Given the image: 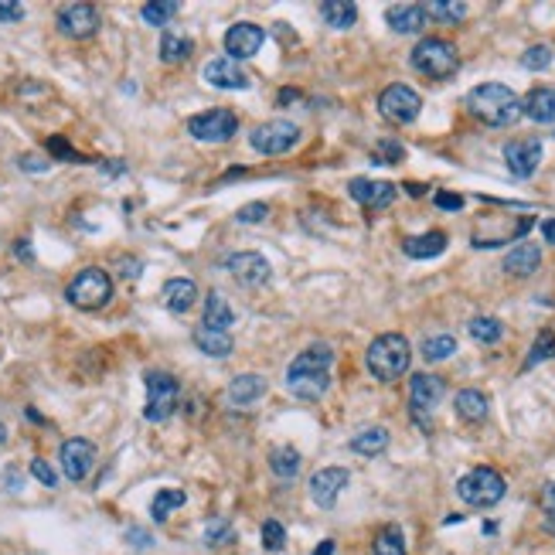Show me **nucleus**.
Returning a JSON list of instances; mask_svg holds the SVG:
<instances>
[{"label":"nucleus","instance_id":"obj_1","mask_svg":"<svg viewBox=\"0 0 555 555\" xmlns=\"http://www.w3.org/2000/svg\"><path fill=\"white\" fill-rule=\"evenodd\" d=\"M331 364H334L331 345H310L290 362L287 388L304 403H317L327 392V385H331Z\"/></svg>","mask_w":555,"mask_h":555},{"label":"nucleus","instance_id":"obj_2","mask_svg":"<svg viewBox=\"0 0 555 555\" xmlns=\"http://www.w3.org/2000/svg\"><path fill=\"white\" fill-rule=\"evenodd\" d=\"M467 110L477 116L484 127L501 130V127H515L521 119V99L515 96V89H508L501 82H484L477 89H470Z\"/></svg>","mask_w":555,"mask_h":555},{"label":"nucleus","instance_id":"obj_3","mask_svg":"<svg viewBox=\"0 0 555 555\" xmlns=\"http://www.w3.org/2000/svg\"><path fill=\"white\" fill-rule=\"evenodd\" d=\"M409 362H412V347L403 334H379L364 351V364L379 382H399L409 371Z\"/></svg>","mask_w":555,"mask_h":555},{"label":"nucleus","instance_id":"obj_4","mask_svg":"<svg viewBox=\"0 0 555 555\" xmlns=\"http://www.w3.org/2000/svg\"><path fill=\"white\" fill-rule=\"evenodd\" d=\"M412 69L422 72L429 78H450L460 69V52L453 41L446 38H422L416 48H412Z\"/></svg>","mask_w":555,"mask_h":555},{"label":"nucleus","instance_id":"obj_5","mask_svg":"<svg viewBox=\"0 0 555 555\" xmlns=\"http://www.w3.org/2000/svg\"><path fill=\"white\" fill-rule=\"evenodd\" d=\"M65 300L78 310H102V306L113 300V280L110 273L99 266L82 269L76 280L65 287Z\"/></svg>","mask_w":555,"mask_h":555},{"label":"nucleus","instance_id":"obj_6","mask_svg":"<svg viewBox=\"0 0 555 555\" xmlns=\"http://www.w3.org/2000/svg\"><path fill=\"white\" fill-rule=\"evenodd\" d=\"M504 491H508V484L494 467H474L470 474H463L457 480L460 501L470 504V508H491V504H498L504 498Z\"/></svg>","mask_w":555,"mask_h":555},{"label":"nucleus","instance_id":"obj_7","mask_svg":"<svg viewBox=\"0 0 555 555\" xmlns=\"http://www.w3.org/2000/svg\"><path fill=\"white\" fill-rule=\"evenodd\" d=\"M143 385H147L143 420L167 422L174 416V409H177V399H181V382L174 379L171 371H147Z\"/></svg>","mask_w":555,"mask_h":555},{"label":"nucleus","instance_id":"obj_8","mask_svg":"<svg viewBox=\"0 0 555 555\" xmlns=\"http://www.w3.org/2000/svg\"><path fill=\"white\" fill-rule=\"evenodd\" d=\"M443 396H446V382L440 375H429V371H420L412 375L409 382V409H412V420L420 422V429H429V416L440 409Z\"/></svg>","mask_w":555,"mask_h":555},{"label":"nucleus","instance_id":"obj_9","mask_svg":"<svg viewBox=\"0 0 555 555\" xmlns=\"http://www.w3.org/2000/svg\"><path fill=\"white\" fill-rule=\"evenodd\" d=\"M188 134L201 143H229L232 136L239 134V116L232 110H205L188 119Z\"/></svg>","mask_w":555,"mask_h":555},{"label":"nucleus","instance_id":"obj_10","mask_svg":"<svg viewBox=\"0 0 555 555\" xmlns=\"http://www.w3.org/2000/svg\"><path fill=\"white\" fill-rule=\"evenodd\" d=\"M422 110V99L420 93L412 89V86H405V82H392L388 89H382V96H379V113L388 119V123H412Z\"/></svg>","mask_w":555,"mask_h":555},{"label":"nucleus","instance_id":"obj_11","mask_svg":"<svg viewBox=\"0 0 555 555\" xmlns=\"http://www.w3.org/2000/svg\"><path fill=\"white\" fill-rule=\"evenodd\" d=\"M297 140H300V127L290 123V119L263 123V127H256L249 136L252 151H259L263 157H280V153H287Z\"/></svg>","mask_w":555,"mask_h":555},{"label":"nucleus","instance_id":"obj_12","mask_svg":"<svg viewBox=\"0 0 555 555\" xmlns=\"http://www.w3.org/2000/svg\"><path fill=\"white\" fill-rule=\"evenodd\" d=\"M225 269H229L232 280L246 290L263 287V283H269V276H273V266H269L266 256H263V252H252V249L229 256V259H225Z\"/></svg>","mask_w":555,"mask_h":555},{"label":"nucleus","instance_id":"obj_13","mask_svg":"<svg viewBox=\"0 0 555 555\" xmlns=\"http://www.w3.org/2000/svg\"><path fill=\"white\" fill-rule=\"evenodd\" d=\"M55 24L65 38L86 41L99 31V11L93 4H65V7L58 11Z\"/></svg>","mask_w":555,"mask_h":555},{"label":"nucleus","instance_id":"obj_14","mask_svg":"<svg viewBox=\"0 0 555 555\" xmlns=\"http://www.w3.org/2000/svg\"><path fill=\"white\" fill-rule=\"evenodd\" d=\"M58 460H61V474L69 480H86L93 463H96V446L89 440H82V437H72V440L61 443Z\"/></svg>","mask_w":555,"mask_h":555},{"label":"nucleus","instance_id":"obj_15","mask_svg":"<svg viewBox=\"0 0 555 555\" xmlns=\"http://www.w3.org/2000/svg\"><path fill=\"white\" fill-rule=\"evenodd\" d=\"M347 480H351V474H347L345 467H324V470H317L310 477V498H314V504L331 511L338 504V494L347 487Z\"/></svg>","mask_w":555,"mask_h":555},{"label":"nucleus","instance_id":"obj_16","mask_svg":"<svg viewBox=\"0 0 555 555\" xmlns=\"http://www.w3.org/2000/svg\"><path fill=\"white\" fill-rule=\"evenodd\" d=\"M266 45V35H263V28H256V24H232L229 31H225V52H229L232 61H242V58H252L259 55V48Z\"/></svg>","mask_w":555,"mask_h":555},{"label":"nucleus","instance_id":"obj_17","mask_svg":"<svg viewBox=\"0 0 555 555\" xmlns=\"http://www.w3.org/2000/svg\"><path fill=\"white\" fill-rule=\"evenodd\" d=\"M504 160H508V171L515 174V177H532L538 167V160H542V143L532 140V136L511 140V143L504 147Z\"/></svg>","mask_w":555,"mask_h":555},{"label":"nucleus","instance_id":"obj_18","mask_svg":"<svg viewBox=\"0 0 555 555\" xmlns=\"http://www.w3.org/2000/svg\"><path fill=\"white\" fill-rule=\"evenodd\" d=\"M347 194L364 205V208H388L392 201H396V184H388V181H368V177H355L351 184H347Z\"/></svg>","mask_w":555,"mask_h":555},{"label":"nucleus","instance_id":"obj_19","mask_svg":"<svg viewBox=\"0 0 555 555\" xmlns=\"http://www.w3.org/2000/svg\"><path fill=\"white\" fill-rule=\"evenodd\" d=\"M205 82L215 86V89H246L249 86V76L242 72V65L239 61H232V58H211L208 65H205Z\"/></svg>","mask_w":555,"mask_h":555},{"label":"nucleus","instance_id":"obj_20","mask_svg":"<svg viewBox=\"0 0 555 555\" xmlns=\"http://www.w3.org/2000/svg\"><path fill=\"white\" fill-rule=\"evenodd\" d=\"M263 396H266V379H263V375H239V379H232L229 388H225V399H229V405H235V409H252Z\"/></svg>","mask_w":555,"mask_h":555},{"label":"nucleus","instance_id":"obj_21","mask_svg":"<svg viewBox=\"0 0 555 555\" xmlns=\"http://www.w3.org/2000/svg\"><path fill=\"white\" fill-rule=\"evenodd\" d=\"M385 20H388V28L399 31V35H420L429 18H426L422 4H392V7L385 11Z\"/></svg>","mask_w":555,"mask_h":555},{"label":"nucleus","instance_id":"obj_22","mask_svg":"<svg viewBox=\"0 0 555 555\" xmlns=\"http://www.w3.org/2000/svg\"><path fill=\"white\" fill-rule=\"evenodd\" d=\"M160 300L164 306L171 310V314H188L198 300V287H194V280L188 276H177V280H167L164 290H160Z\"/></svg>","mask_w":555,"mask_h":555},{"label":"nucleus","instance_id":"obj_23","mask_svg":"<svg viewBox=\"0 0 555 555\" xmlns=\"http://www.w3.org/2000/svg\"><path fill=\"white\" fill-rule=\"evenodd\" d=\"M446 232H422V235H409L403 242V252L409 259H437L440 252H446Z\"/></svg>","mask_w":555,"mask_h":555},{"label":"nucleus","instance_id":"obj_24","mask_svg":"<svg viewBox=\"0 0 555 555\" xmlns=\"http://www.w3.org/2000/svg\"><path fill=\"white\" fill-rule=\"evenodd\" d=\"M538 266H542V249L532 246V242H521L504 256V273L508 276H532V273H538Z\"/></svg>","mask_w":555,"mask_h":555},{"label":"nucleus","instance_id":"obj_25","mask_svg":"<svg viewBox=\"0 0 555 555\" xmlns=\"http://www.w3.org/2000/svg\"><path fill=\"white\" fill-rule=\"evenodd\" d=\"M453 405H457L460 420H467V422H484L487 420V409H491L487 396H484L480 388H460Z\"/></svg>","mask_w":555,"mask_h":555},{"label":"nucleus","instance_id":"obj_26","mask_svg":"<svg viewBox=\"0 0 555 555\" xmlns=\"http://www.w3.org/2000/svg\"><path fill=\"white\" fill-rule=\"evenodd\" d=\"M521 113L535 123H555V89H532L521 99Z\"/></svg>","mask_w":555,"mask_h":555},{"label":"nucleus","instance_id":"obj_27","mask_svg":"<svg viewBox=\"0 0 555 555\" xmlns=\"http://www.w3.org/2000/svg\"><path fill=\"white\" fill-rule=\"evenodd\" d=\"M232 324H235V310L229 306V300H225L222 293H208L201 327H208V331H229Z\"/></svg>","mask_w":555,"mask_h":555},{"label":"nucleus","instance_id":"obj_28","mask_svg":"<svg viewBox=\"0 0 555 555\" xmlns=\"http://www.w3.org/2000/svg\"><path fill=\"white\" fill-rule=\"evenodd\" d=\"M321 18H324L327 28L347 31V28H355V20H358V7H355L351 0H324V4H321Z\"/></svg>","mask_w":555,"mask_h":555},{"label":"nucleus","instance_id":"obj_29","mask_svg":"<svg viewBox=\"0 0 555 555\" xmlns=\"http://www.w3.org/2000/svg\"><path fill=\"white\" fill-rule=\"evenodd\" d=\"M194 345H198L201 355H208V358H229L232 355L229 331H208V327H198V331H194Z\"/></svg>","mask_w":555,"mask_h":555},{"label":"nucleus","instance_id":"obj_30","mask_svg":"<svg viewBox=\"0 0 555 555\" xmlns=\"http://www.w3.org/2000/svg\"><path fill=\"white\" fill-rule=\"evenodd\" d=\"M184 501H188V494L184 491H177V487H164V491H157L151 501V518L157 521V525H164L167 518L177 511V508H184Z\"/></svg>","mask_w":555,"mask_h":555},{"label":"nucleus","instance_id":"obj_31","mask_svg":"<svg viewBox=\"0 0 555 555\" xmlns=\"http://www.w3.org/2000/svg\"><path fill=\"white\" fill-rule=\"evenodd\" d=\"M385 446H388V429H382V426H368L364 433L351 440V450L362 457H379V453H385Z\"/></svg>","mask_w":555,"mask_h":555},{"label":"nucleus","instance_id":"obj_32","mask_svg":"<svg viewBox=\"0 0 555 555\" xmlns=\"http://www.w3.org/2000/svg\"><path fill=\"white\" fill-rule=\"evenodd\" d=\"M300 453L293 450V446H276L273 453H269V467H273V474L280 480H293L300 474Z\"/></svg>","mask_w":555,"mask_h":555},{"label":"nucleus","instance_id":"obj_33","mask_svg":"<svg viewBox=\"0 0 555 555\" xmlns=\"http://www.w3.org/2000/svg\"><path fill=\"white\" fill-rule=\"evenodd\" d=\"M422 11H426V18L440 20V24H460L467 18V4H460V0H429V4H422Z\"/></svg>","mask_w":555,"mask_h":555},{"label":"nucleus","instance_id":"obj_34","mask_svg":"<svg viewBox=\"0 0 555 555\" xmlns=\"http://www.w3.org/2000/svg\"><path fill=\"white\" fill-rule=\"evenodd\" d=\"M467 331H470V338L480 341V345H498L501 338H504V324H501L498 317H474L467 324Z\"/></svg>","mask_w":555,"mask_h":555},{"label":"nucleus","instance_id":"obj_35","mask_svg":"<svg viewBox=\"0 0 555 555\" xmlns=\"http://www.w3.org/2000/svg\"><path fill=\"white\" fill-rule=\"evenodd\" d=\"M192 52H194V45H192V38H184V35H164V38H160V58H164L167 65L184 61Z\"/></svg>","mask_w":555,"mask_h":555},{"label":"nucleus","instance_id":"obj_36","mask_svg":"<svg viewBox=\"0 0 555 555\" xmlns=\"http://www.w3.org/2000/svg\"><path fill=\"white\" fill-rule=\"evenodd\" d=\"M371 552H375V555H405L403 528H396V525L382 528V532L375 535V545H371Z\"/></svg>","mask_w":555,"mask_h":555},{"label":"nucleus","instance_id":"obj_37","mask_svg":"<svg viewBox=\"0 0 555 555\" xmlns=\"http://www.w3.org/2000/svg\"><path fill=\"white\" fill-rule=\"evenodd\" d=\"M453 355H457V338H450V334H437V338L422 341V358L426 362H443V358H453Z\"/></svg>","mask_w":555,"mask_h":555},{"label":"nucleus","instance_id":"obj_38","mask_svg":"<svg viewBox=\"0 0 555 555\" xmlns=\"http://www.w3.org/2000/svg\"><path fill=\"white\" fill-rule=\"evenodd\" d=\"M235 542V528H232L229 518H215L205 525V545L208 549H222V545H232Z\"/></svg>","mask_w":555,"mask_h":555},{"label":"nucleus","instance_id":"obj_39","mask_svg":"<svg viewBox=\"0 0 555 555\" xmlns=\"http://www.w3.org/2000/svg\"><path fill=\"white\" fill-rule=\"evenodd\" d=\"M177 11H181V7H177L174 0H157V4H143L140 14H143V20L153 24V28H164L171 18H177Z\"/></svg>","mask_w":555,"mask_h":555},{"label":"nucleus","instance_id":"obj_40","mask_svg":"<svg viewBox=\"0 0 555 555\" xmlns=\"http://www.w3.org/2000/svg\"><path fill=\"white\" fill-rule=\"evenodd\" d=\"M259 538H263V549H266V552H283V545H287V528H283L276 518H266L263 528H259Z\"/></svg>","mask_w":555,"mask_h":555},{"label":"nucleus","instance_id":"obj_41","mask_svg":"<svg viewBox=\"0 0 555 555\" xmlns=\"http://www.w3.org/2000/svg\"><path fill=\"white\" fill-rule=\"evenodd\" d=\"M552 65V52L545 48V45H532L525 55H521V69H528V72H545Z\"/></svg>","mask_w":555,"mask_h":555},{"label":"nucleus","instance_id":"obj_42","mask_svg":"<svg viewBox=\"0 0 555 555\" xmlns=\"http://www.w3.org/2000/svg\"><path fill=\"white\" fill-rule=\"evenodd\" d=\"M542 358H555V334H552V331H542V334L535 338V347H532V355H528L525 368L538 364Z\"/></svg>","mask_w":555,"mask_h":555},{"label":"nucleus","instance_id":"obj_43","mask_svg":"<svg viewBox=\"0 0 555 555\" xmlns=\"http://www.w3.org/2000/svg\"><path fill=\"white\" fill-rule=\"evenodd\" d=\"M45 147L55 153L58 160H76V164H86V157L72 151V143H69L65 136H48V143H45Z\"/></svg>","mask_w":555,"mask_h":555},{"label":"nucleus","instance_id":"obj_44","mask_svg":"<svg viewBox=\"0 0 555 555\" xmlns=\"http://www.w3.org/2000/svg\"><path fill=\"white\" fill-rule=\"evenodd\" d=\"M269 218V205H263V201H252V205H246V208L235 211V222H242V225H252V222H266Z\"/></svg>","mask_w":555,"mask_h":555},{"label":"nucleus","instance_id":"obj_45","mask_svg":"<svg viewBox=\"0 0 555 555\" xmlns=\"http://www.w3.org/2000/svg\"><path fill=\"white\" fill-rule=\"evenodd\" d=\"M31 474H35V480L38 484H45V487H58V474H55V467L48 463V460H31Z\"/></svg>","mask_w":555,"mask_h":555},{"label":"nucleus","instance_id":"obj_46","mask_svg":"<svg viewBox=\"0 0 555 555\" xmlns=\"http://www.w3.org/2000/svg\"><path fill=\"white\" fill-rule=\"evenodd\" d=\"M405 157V147L399 143V140H382L379 143V157L375 160H385V164H399Z\"/></svg>","mask_w":555,"mask_h":555},{"label":"nucleus","instance_id":"obj_47","mask_svg":"<svg viewBox=\"0 0 555 555\" xmlns=\"http://www.w3.org/2000/svg\"><path fill=\"white\" fill-rule=\"evenodd\" d=\"M542 508H545V525L555 528V484L552 480L542 487Z\"/></svg>","mask_w":555,"mask_h":555},{"label":"nucleus","instance_id":"obj_48","mask_svg":"<svg viewBox=\"0 0 555 555\" xmlns=\"http://www.w3.org/2000/svg\"><path fill=\"white\" fill-rule=\"evenodd\" d=\"M433 201H437V208H443V211L463 208V194H457V192H437L433 194Z\"/></svg>","mask_w":555,"mask_h":555},{"label":"nucleus","instance_id":"obj_49","mask_svg":"<svg viewBox=\"0 0 555 555\" xmlns=\"http://www.w3.org/2000/svg\"><path fill=\"white\" fill-rule=\"evenodd\" d=\"M20 18H24V4H18V0H0V24Z\"/></svg>","mask_w":555,"mask_h":555},{"label":"nucleus","instance_id":"obj_50","mask_svg":"<svg viewBox=\"0 0 555 555\" xmlns=\"http://www.w3.org/2000/svg\"><path fill=\"white\" fill-rule=\"evenodd\" d=\"M20 487H24V474H20V467H14V463H11V467L4 470V491L18 494Z\"/></svg>","mask_w":555,"mask_h":555},{"label":"nucleus","instance_id":"obj_51","mask_svg":"<svg viewBox=\"0 0 555 555\" xmlns=\"http://www.w3.org/2000/svg\"><path fill=\"white\" fill-rule=\"evenodd\" d=\"M18 167L20 171H48L52 164H48L45 157H31V153H24V157L18 160Z\"/></svg>","mask_w":555,"mask_h":555},{"label":"nucleus","instance_id":"obj_52","mask_svg":"<svg viewBox=\"0 0 555 555\" xmlns=\"http://www.w3.org/2000/svg\"><path fill=\"white\" fill-rule=\"evenodd\" d=\"M127 542H130V545H136V549H151V545H153V538L147 535L143 528H130V532H127Z\"/></svg>","mask_w":555,"mask_h":555},{"label":"nucleus","instance_id":"obj_53","mask_svg":"<svg viewBox=\"0 0 555 555\" xmlns=\"http://www.w3.org/2000/svg\"><path fill=\"white\" fill-rule=\"evenodd\" d=\"M119 273H123V276H130V280H136V276L143 273V266H140V259L127 256V259H119Z\"/></svg>","mask_w":555,"mask_h":555},{"label":"nucleus","instance_id":"obj_54","mask_svg":"<svg viewBox=\"0 0 555 555\" xmlns=\"http://www.w3.org/2000/svg\"><path fill=\"white\" fill-rule=\"evenodd\" d=\"M14 252H18L24 263H35V252H31V242H28V239H20L18 246H14Z\"/></svg>","mask_w":555,"mask_h":555},{"label":"nucleus","instance_id":"obj_55","mask_svg":"<svg viewBox=\"0 0 555 555\" xmlns=\"http://www.w3.org/2000/svg\"><path fill=\"white\" fill-rule=\"evenodd\" d=\"M297 99H300V89H280V99H276V102H280V106H290V102H297Z\"/></svg>","mask_w":555,"mask_h":555},{"label":"nucleus","instance_id":"obj_56","mask_svg":"<svg viewBox=\"0 0 555 555\" xmlns=\"http://www.w3.org/2000/svg\"><path fill=\"white\" fill-rule=\"evenodd\" d=\"M542 235H545V242L555 246V218H545V222H542Z\"/></svg>","mask_w":555,"mask_h":555},{"label":"nucleus","instance_id":"obj_57","mask_svg":"<svg viewBox=\"0 0 555 555\" xmlns=\"http://www.w3.org/2000/svg\"><path fill=\"white\" fill-rule=\"evenodd\" d=\"M314 555H334V542L327 538V542H321L317 549H314Z\"/></svg>","mask_w":555,"mask_h":555},{"label":"nucleus","instance_id":"obj_58","mask_svg":"<svg viewBox=\"0 0 555 555\" xmlns=\"http://www.w3.org/2000/svg\"><path fill=\"white\" fill-rule=\"evenodd\" d=\"M405 192H409V194H422L426 188H422V184H405Z\"/></svg>","mask_w":555,"mask_h":555},{"label":"nucleus","instance_id":"obj_59","mask_svg":"<svg viewBox=\"0 0 555 555\" xmlns=\"http://www.w3.org/2000/svg\"><path fill=\"white\" fill-rule=\"evenodd\" d=\"M7 440V426H4V422H0V443Z\"/></svg>","mask_w":555,"mask_h":555},{"label":"nucleus","instance_id":"obj_60","mask_svg":"<svg viewBox=\"0 0 555 555\" xmlns=\"http://www.w3.org/2000/svg\"><path fill=\"white\" fill-rule=\"evenodd\" d=\"M552 532H555V528H552Z\"/></svg>","mask_w":555,"mask_h":555}]
</instances>
